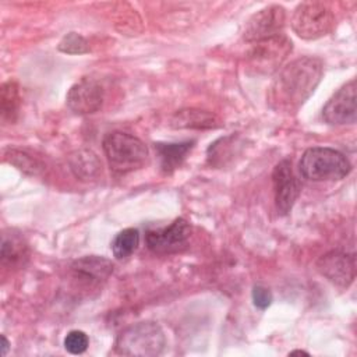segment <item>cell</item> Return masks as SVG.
Segmentation results:
<instances>
[{
  "instance_id": "6da1fadb",
  "label": "cell",
  "mask_w": 357,
  "mask_h": 357,
  "mask_svg": "<svg viewBox=\"0 0 357 357\" xmlns=\"http://www.w3.org/2000/svg\"><path fill=\"white\" fill-rule=\"evenodd\" d=\"M324 74L318 57L304 56L286 64L275 77L269 93V106L282 113H293L314 93Z\"/></svg>"
},
{
  "instance_id": "7a4b0ae2",
  "label": "cell",
  "mask_w": 357,
  "mask_h": 357,
  "mask_svg": "<svg viewBox=\"0 0 357 357\" xmlns=\"http://www.w3.org/2000/svg\"><path fill=\"white\" fill-rule=\"evenodd\" d=\"M102 145L110 169L119 174L144 167L149 158L146 145L139 138L127 132H109L105 135Z\"/></svg>"
},
{
  "instance_id": "3957f363",
  "label": "cell",
  "mask_w": 357,
  "mask_h": 357,
  "mask_svg": "<svg viewBox=\"0 0 357 357\" xmlns=\"http://www.w3.org/2000/svg\"><path fill=\"white\" fill-rule=\"evenodd\" d=\"M298 169L307 180L333 181L346 177L351 165L342 152L333 148L312 146L301 155Z\"/></svg>"
},
{
  "instance_id": "277c9868",
  "label": "cell",
  "mask_w": 357,
  "mask_h": 357,
  "mask_svg": "<svg viewBox=\"0 0 357 357\" xmlns=\"http://www.w3.org/2000/svg\"><path fill=\"white\" fill-rule=\"evenodd\" d=\"M166 346V337L156 322L145 321L127 326L116 339L114 350L123 356L153 357Z\"/></svg>"
},
{
  "instance_id": "5b68a950",
  "label": "cell",
  "mask_w": 357,
  "mask_h": 357,
  "mask_svg": "<svg viewBox=\"0 0 357 357\" xmlns=\"http://www.w3.org/2000/svg\"><path fill=\"white\" fill-rule=\"evenodd\" d=\"M291 28L303 39L325 36L335 24L331 7L324 1L300 3L291 15Z\"/></svg>"
},
{
  "instance_id": "8992f818",
  "label": "cell",
  "mask_w": 357,
  "mask_h": 357,
  "mask_svg": "<svg viewBox=\"0 0 357 357\" xmlns=\"http://www.w3.org/2000/svg\"><path fill=\"white\" fill-rule=\"evenodd\" d=\"M291 52V40L283 33L252 43L245 63L254 74H271L276 71Z\"/></svg>"
},
{
  "instance_id": "52a82bcc",
  "label": "cell",
  "mask_w": 357,
  "mask_h": 357,
  "mask_svg": "<svg viewBox=\"0 0 357 357\" xmlns=\"http://www.w3.org/2000/svg\"><path fill=\"white\" fill-rule=\"evenodd\" d=\"M191 234L190 223L183 219H174L169 226L151 229L145 234L148 248L159 255L177 254L188 247Z\"/></svg>"
},
{
  "instance_id": "ba28073f",
  "label": "cell",
  "mask_w": 357,
  "mask_h": 357,
  "mask_svg": "<svg viewBox=\"0 0 357 357\" xmlns=\"http://www.w3.org/2000/svg\"><path fill=\"white\" fill-rule=\"evenodd\" d=\"M284 8L278 4H271L257 11L248 18L243 31V38L244 40L254 43L262 39L280 35L284 26Z\"/></svg>"
},
{
  "instance_id": "9c48e42d",
  "label": "cell",
  "mask_w": 357,
  "mask_h": 357,
  "mask_svg": "<svg viewBox=\"0 0 357 357\" xmlns=\"http://www.w3.org/2000/svg\"><path fill=\"white\" fill-rule=\"evenodd\" d=\"M317 271L332 284L347 289L356 276L354 255L339 250L329 251L317 261Z\"/></svg>"
},
{
  "instance_id": "30bf717a",
  "label": "cell",
  "mask_w": 357,
  "mask_h": 357,
  "mask_svg": "<svg viewBox=\"0 0 357 357\" xmlns=\"http://www.w3.org/2000/svg\"><path fill=\"white\" fill-rule=\"evenodd\" d=\"M322 117L331 126L356 123V79L349 81L336 93H333L322 109Z\"/></svg>"
},
{
  "instance_id": "8fae6325",
  "label": "cell",
  "mask_w": 357,
  "mask_h": 357,
  "mask_svg": "<svg viewBox=\"0 0 357 357\" xmlns=\"http://www.w3.org/2000/svg\"><path fill=\"white\" fill-rule=\"evenodd\" d=\"M272 183H273L275 205H276L278 213L287 215L291 211L300 194L298 180L293 173L291 162L289 159L280 160L273 167Z\"/></svg>"
},
{
  "instance_id": "7c38bea8",
  "label": "cell",
  "mask_w": 357,
  "mask_h": 357,
  "mask_svg": "<svg viewBox=\"0 0 357 357\" xmlns=\"http://www.w3.org/2000/svg\"><path fill=\"white\" fill-rule=\"evenodd\" d=\"M66 103L75 114L95 113L103 103V88L95 79L82 78L68 89Z\"/></svg>"
},
{
  "instance_id": "4fadbf2b",
  "label": "cell",
  "mask_w": 357,
  "mask_h": 357,
  "mask_svg": "<svg viewBox=\"0 0 357 357\" xmlns=\"http://www.w3.org/2000/svg\"><path fill=\"white\" fill-rule=\"evenodd\" d=\"M112 272H113L112 261L98 255L82 257L74 261L71 265L73 279L89 287L100 286L103 282L107 280Z\"/></svg>"
},
{
  "instance_id": "5bb4252c",
  "label": "cell",
  "mask_w": 357,
  "mask_h": 357,
  "mask_svg": "<svg viewBox=\"0 0 357 357\" xmlns=\"http://www.w3.org/2000/svg\"><path fill=\"white\" fill-rule=\"evenodd\" d=\"M194 141H184V142H158L155 144V151L159 156L160 169L165 173H172L177 169L183 160L185 159L187 153L192 149Z\"/></svg>"
},
{
  "instance_id": "9a60e30c",
  "label": "cell",
  "mask_w": 357,
  "mask_h": 357,
  "mask_svg": "<svg viewBox=\"0 0 357 357\" xmlns=\"http://www.w3.org/2000/svg\"><path fill=\"white\" fill-rule=\"evenodd\" d=\"M1 262L3 265L15 268L28 259V245L20 233L10 230L1 237Z\"/></svg>"
},
{
  "instance_id": "2e32d148",
  "label": "cell",
  "mask_w": 357,
  "mask_h": 357,
  "mask_svg": "<svg viewBox=\"0 0 357 357\" xmlns=\"http://www.w3.org/2000/svg\"><path fill=\"white\" fill-rule=\"evenodd\" d=\"M170 126L174 128H215L219 126L218 117L209 112L199 109H184L177 112L172 120Z\"/></svg>"
},
{
  "instance_id": "e0dca14e",
  "label": "cell",
  "mask_w": 357,
  "mask_h": 357,
  "mask_svg": "<svg viewBox=\"0 0 357 357\" xmlns=\"http://www.w3.org/2000/svg\"><path fill=\"white\" fill-rule=\"evenodd\" d=\"M21 105L18 85L14 81H7L0 89V110L1 119L8 123H14Z\"/></svg>"
},
{
  "instance_id": "ac0fdd59",
  "label": "cell",
  "mask_w": 357,
  "mask_h": 357,
  "mask_svg": "<svg viewBox=\"0 0 357 357\" xmlns=\"http://www.w3.org/2000/svg\"><path fill=\"white\" fill-rule=\"evenodd\" d=\"M139 245V233L134 227L124 229L116 234L112 241V252L117 259H126Z\"/></svg>"
},
{
  "instance_id": "d6986e66",
  "label": "cell",
  "mask_w": 357,
  "mask_h": 357,
  "mask_svg": "<svg viewBox=\"0 0 357 357\" xmlns=\"http://www.w3.org/2000/svg\"><path fill=\"white\" fill-rule=\"evenodd\" d=\"M71 169L81 178H93L100 172V163L91 151H78L71 156Z\"/></svg>"
},
{
  "instance_id": "ffe728a7",
  "label": "cell",
  "mask_w": 357,
  "mask_h": 357,
  "mask_svg": "<svg viewBox=\"0 0 357 357\" xmlns=\"http://www.w3.org/2000/svg\"><path fill=\"white\" fill-rule=\"evenodd\" d=\"M234 137L220 138L213 142L208 149V160L213 166H222L227 159L233 156L234 152Z\"/></svg>"
},
{
  "instance_id": "44dd1931",
  "label": "cell",
  "mask_w": 357,
  "mask_h": 357,
  "mask_svg": "<svg viewBox=\"0 0 357 357\" xmlns=\"http://www.w3.org/2000/svg\"><path fill=\"white\" fill-rule=\"evenodd\" d=\"M59 50L67 54H82L89 50V46L82 35L77 32H70L60 40Z\"/></svg>"
},
{
  "instance_id": "7402d4cb",
  "label": "cell",
  "mask_w": 357,
  "mask_h": 357,
  "mask_svg": "<svg viewBox=\"0 0 357 357\" xmlns=\"http://www.w3.org/2000/svg\"><path fill=\"white\" fill-rule=\"evenodd\" d=\"M89 346V337L82 331H70L64 337V347L71 354H82Z\"/></svg>"
},
{
  "instance_id": "603a6c76",
  "label": "cell",
  "mask_w": 357,
  "mask_h": 357,
  "mask_svg": "<svg viewBox=\"0 0 357 357\" xmlns=\"http://www.w3.org/2000/svg\"><path fill=\"white\" fill-rule=\"evenodd\" d=\"M6 158L10 160V163L15 165L18 169H21V170H31L32 174H35L36 170L39 169L38 163L33 159H31L28 155L22 153V152L10 151V155H7Z\"/></svg>"
},
{
  "instance_id": "cb8c5ba5",
  "label": "cell",
  "mask_w": 357,
  "mask_h": 357,
  "mask_svg": "<svg viewBox=\"0 0 357 357\" xmlns=\"http://www.w3.org/2000/svg\"><path fill=\"white\" fill-rule=\"evenodd\" d=\"M252 301H254V305L259 310H265L271 305L273 297H272V293L269 289L264 287V286H254L252 289Z\"/></svg>"
},
{
  "instance_id": "d4e9b609",
  "label": "cell",
  "mask_w": 357,
  "mask_h": 357,
  "mask_svg": "<svg viewBox=\"0 0 357 357\" xmlns=\"http://www.w3.org/2000/svg\"><path fill=\"white\" fill-rule=\"evenodd\" d=\"M8 347H10V343L7 340V337L4 335H1V354L6 356L7 351H8Z\"/></svg>"
},
{
  "instance_id": "484cf974",
  "label": "cell",
  "mask_w": 357,
  "mask_h": 357,
  "mask_svg": "<svg viewBox=\"0 0 357 357\" xmlns=\"http://www.w3.org/2000/svg\"><path fill=\"white\" fill-rule=\"evenodd\" d=\"M289 354H290V356H294V354H304V356H308V353L304 351V350H293V351H290Z\"/></svg>"
}]
</instances>
